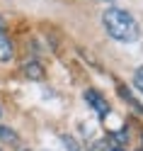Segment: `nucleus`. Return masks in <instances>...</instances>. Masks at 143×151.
I'll return each instance as SVG.
<instances>
[{"label":"nucleus","mask_w":143,"mask_h":151,"mask_svg":"<svg viewBox=\"0 0 143 151\" xmlns=\"http://www.w3.org/2000/svg\"><path fill=\"white\" fill-rule=\"evenodd\" d=\"M102 24H104V29H107V34L112 39H117V42L129 44V42L138 39V22L133 20L131 12L121 10V7H109V10H104Z\"/></svg>","instance_id":"f257e3e1"},{"label":"nucleus","mask_w":143,"mask_h":151,"mask_svg":"<svg viewBox=\"0 0 143 151\" xmlns=\"http://www.w3.org/2000/svg\"><path fill=\"white\" fill-rule=\"evenodd\" d=\"M85 100H88V105H92V110L97 112L100 117H107V115H109V105H107V100H104L97 90H85Z\"/></svg>","instance_id":"f03ea898"},{"label":"nucleus","mask_w":143,"mask_h":151,"mask_svg":"<svg viewBox=\"0 0 143 151\" xmlns=\"http://www.w3.org/2000/svg\"><path fill=\"white\" fill-rule=\"evenodd\" d=\"M12 56H15V46H12V42L7 39L3 32H0V63L12 61Z\"/></svg>","instance_id":"7ed1b4c3"},{"label":"nucleus","mask_w":143,"mask_h":151,"mask_svg":"<svg viewBox=\"0 0 143 151\" xmlns=\"http://www.w3.org/2000/svg\"><path fill=\"white\" fill-rule=\"evenodd\" d=\"M24 76H27V78H32V81H41V78H44L41 63H39V61H27V63H24Z\"/></svg>","instance_id":"20e7f679"},{"label":"nucleus","mask_w":143,"mask_h":151,"mask_svg":"<svg viewBox=\"0 0 143 151\" xmlns=\"http://www.w3.org/2000/svg\"><path fill=\"white\" fill-rule=\"evenodd\" d=\"M0 139H3V141H17V134H15L10 127L0 124Z\"/></svg>","instance_id":"39448f33"},{"label":"nucleus","mask_w":143,"mask_h":151,"mask_svg":"<svg viewBox=\"0 0 143 151\" xmlns=\"http://www.w3.org/2000/svg\"><path fill=\"white\" fill-rule=\"evenodd\" d=\"M133 88L143 95V66H141V68H136V73H133Z\"/></svg>","instance_id":"423d86ee"},{"label":"nucleus","mask_w":143,"mask_h":151,"mask_svg":"<svg viewBox=\"0 0 143 151\" xmlns=\"http://www.w3.org/2000/svg\"><path fill=\"white\" fill-rule=\"evenodd\" d=\"M3 24H5V20H3V17H0V29H3Z\"/></svg>","instance_id":"0eeeda50"},{"label":"nucleus","mask_w":143,"mask_h":151,"mask_svg":"<svg viewBox=\"0 0 143 151\" xmlns=\"http://www.w3.org/2000/svg\"><path fill=\"white\" fill-rule=\"evenodd\" d=\"M0 112H3V110H0Z\"/></svg>","instance_id":"6e6552de"}]
</instances>
